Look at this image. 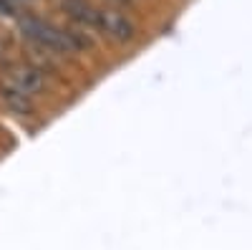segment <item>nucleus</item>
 <instances>
[{
  "instance_id": "obj_1",
  "label": "nucleus",
  "mask_w": 252,
  "mask_h": 250,
  "mask_svg": "<svg viewBox=\"0 0 252 250\" xmlns=\"http://www.w3.org/2000/svg\"><path fill=\"white\" fill-rule=\"evenodd\" d=\"M20 33H23V38L31 40L33 46H38L40 51H51V53H58V56L78 53L83 46H86V40H83L78 33L56 26L53 20L33 18V15L20 20Z\"/></svg>"
},
{
  "instance_id": "obj_3",
  "label": "nucleus",
  "mask_w": 252,
  "mask_h": 250,
  "mask_svg": "<svg viewBox=\"0 0 252 250\" xmlns=\"http://www.w3.org/2000/svg\"><path fill=\"white\" fill-rule=\"evenodd\" d=\"M94 31H98V33H103V36H109V38H114V40H126V38H131L134 26H131L119 10L96 8Z\"/></svg>"
},
{
  "instance_id": "obj_2",
  "label": "nucleus",
  "mask_w": 252,
  "mask_h": 250,
  "mask_svg": "<svg viewBox=\"0 0 252 250\" xmlns=\"http://www.w3.org/2000/svg\"><path fill=\"white\" fill-rule=\"evenodd\" d=\"M43 86H46L43 71L35 69V66H20L3 83V99L10 104V107H20V109H23L40 91H43Z\"/></svg>"
},
{
  "instance_id": "obj_4",
  "label": "nucleus",
  "mask_w": 252,
  "mask_h": 250,
  "mask_svg": "<svg viewBox=\"0 0 252 250\" xmlns=\"http://www.w3.org/2000/svg\"><path fill=\"white\" fill-rule=\"evenodd\" d=\"M121 3H126V0H121Z\"/></svg>"
}]
</instances>
